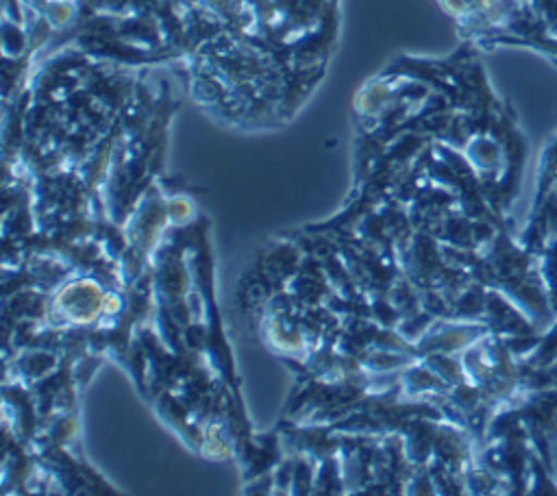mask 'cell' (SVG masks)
<instances>
[{
  "mask_svg": "<svg viewBox=\"0 0 557 496\" xmlns=\"http://www.w3.org/2000/svg\"><path fill=\"white\" fill-rule=\"evenodd\" d=\"M481 39L524 46L557 63V0H444Z\"/></svg>",
  "mask_w": 557,
  "mask_h": 496,
  "instance_id": "obj_1",
  "label": "cell"
}]
</instances>
